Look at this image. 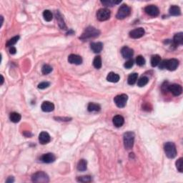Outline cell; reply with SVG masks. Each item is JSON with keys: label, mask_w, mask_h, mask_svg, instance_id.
Masks as SVG:
<instances>
[{"label": "cell", "mask_w": 183, "mask_h": 183, "mask_svg": "<svg viewBox=\"0 0 183 183\" xmlns=\"http://www.w3.org/2000/svg\"><path fill=\"white\" fill-rule=\"evenodd\" d=\"M100 31L97 29L96 28L93 27H88L87 28L85 29V31L82 33V36L79 37V39L82 40H87V39L90 38H94L100 35Z\"/></svg>", "instance_id": "6da1fadb"}, {"label": "cell", "mask_w": 183, "mask_h": 183, "mask_svg": "<svg viewBox=\"0 0 183 183\" xmlns=\"http://www.w3.org/2000/svg\"><path fill=\"white\" fill-rule=\"evenodd\" d=\"M160 69H167L169 71H174L179 66V61L177 59H170L168 60H164L160 63Z\"/></svg>", "instance_id": "7a4b0ae2"}, {"label": "cell", "mask_w": 183, "mask_h": 183, "mask_svg": "<svg viewBox=\"0 0 183 183\" xmlns=\"http://www.w3.org/2000/svg\"><path fill=\"white\" fill-rule=\"evenodd\" d=\"M123 139H124V146L125 149L130 150L134 146L135 133L132 132H127L124 134Z\"/></svg>", "instance_id": "3957f363"}, {"label": "cell", "mask_w": 183, "mask_h": 183, "mask_svg": "<svg viewBox=\"0 0 183 183\" xmlns=\"http://www.w3.org/2000/svg\"><path fill=\"white\" fill-rule=\"evenodd\" d=\"M164 150L165 152L166 156L168 158L173 159L177 155V149L176 146L173 142H166L164 145Z\"/></svg>", "instance_id": "277c9868"}, {"label": "cell", "mask_w": 183, "mask_h": 183, "mask_svg": "<svg viewBox=\"0 0 183 183\" xmlns=\"http://www.w3.org/2000/svg\"><path fill=\"white\" fill-rule=\"evenodd\" d=\"M31 181L33 182H49V176L42 171H40L36 173L33 174L31 176Z\"/></svg>", "instance_id": "5b68a950"}, {"label": "cell", "mask_w": 183, "mask_h": 183, "mask_svg": "<svg viewBox=\"0 0 183 183\" xmlns=\"http://www.w3.org/2000/svg\"><path fill=\"white\" fill-rule=\"evenodd\" d=\"M131 13V9L127 4H122L118 10L117 13L116 17L118 19H124L128 16H130Z\"/></svg>", "instance_id": "8992f818"}, {"label": "cell", "mask_w": 183, "mask_h": 183, "mask_svg": "<svg viewBox=\"0 0 183 183\" xmlns=\"http://www.w3.org/2000/svg\"><path fill=\"white\" fill-rule=\"evenodd\" d=\"M127 100H128V96L125 94H122L116 96L114 99V102L118 107L123 108L126 106Z\"/></svg>", "instance_id": "52a82bcc"}, {"label": "cell", "mask_w": 183, "mask_h": 183, "mask_svg": "<svg viewBox=\"0 0 183 183\" xmlns=\"http://www.w3.org/2000/svg\"><path fill=\"white\" fill-rule=\"evenodd\" d=\"M111 15V12L107 8L100 9L97 12V18L99 21H106L109 19Z\"/></svg>", "instance_id": "ba28073f"}, {"label": "cell", "mask_w": 183, "mask_h": 183, "mask_svg": "<svg viewBox=\"0 0 183 183\" xmlns=\"http://www.w3.org/2000/svg\"><path fill=\"white\" fill-rule=\"evenodd\" d=\"M168 91L170 92L174 96H179L182 94V86L178 84L170 85L168 87Z\"/></svg>", "instance_id": "9c48e42d"}, {"label": "cell", "mask_w": 183, "mask_h": 183, "mask_svg": "<svg viewBox=\"0 0 183 183\" xmlns=\"http://www.w3.org/2000/svg\"><path fill=\"white\" fill-rule=\"evenodd\" d=\"M145 12L146 14L151 16H157L160 14V10L158 7L155 5H148L145 8Z\"/></svg>", "instance_id": "30bf717a"}, {"label": "cell", "mask_w": 183, "mask_h": 183, "mask_svg": "<svg viewBox=\"0 0 183 183\" xmlns=\"http://www.w3.org/2000/svg\"><path fill=\"white\" fill-rule=\"evenodd\" d=\"M145 29L142 27L136 28L130 32V37L132 39H139L145 34Z\"/></svg>", "instance_id": "8fae6325"}, {"label": "cell", "mask_w": 183, "mask_h": 183, "mask_svg": "<svg viewBox=\"0 0 183 183\" xmlns=\"http://www.w3.org/2000/svg\"><path fill=\"white\" fill-rule=\"evenodd\" d=\"M40 160L44 163H52L55 161L56 157L52 153H46V154H44L42 156Z\"/></svg>", "instance_id": "7c38bea8"}, {"label": "cell", "mask_w": 183, "mask_h": 183, "mask_svg": "<svg viewBox=\"0 0 183 183\" xmlns=\"http://www.w3.org/2000/svg\"><path fill=\"white\" fill-rule=\"evenodd\" d=\"M121 54L125 59H130L134 55V51L128 46H123L121 49Z\"/></svg>", "instance_id": "4fadbf2b"}, {"label": "cell", "mask_w": 183, "mask_h": 183, "mask_svg": "<svg viewBox=\"0 0 183 183\" xmlns=\"http://www.w3.org/2000/svg\"><path fill=\"white\" fill-rule=\"evenodd\" d=\"M68 61L70 64L79 65V64H81L82 63V58L79 55L72 54L68 57Z\"/></svg>", "instance_id": "5bb4252c"}, {"label": "cell", "mask_w": 183, "mask_h": 183, "mask_svg": "<svg viewBox=\"0 0 183 183\" xmlns=\"http://www.w3.org/2000/svg\"><path fill=\"white\" fill-rule=\"evenodd\" d=\"M51 140V137L46 132H42L39 135V141L42 145H46Z\"/></svg>", "instance_id": "9a60e30c"}, {"label": "cell", "mask_w": 183, "mask_h": 183, "mask_svg": "<svg viewBox=\"0 0 183 183\" xmlns=\"http://www.w3.org/2000/svg\"><path fill=\"white\" fill-rule=\"evenodd\" d=\"M41 109L43 112H50L55 109V105H54L53 103L50 102L45 101L42 104Z\"/></svg>", "instance_id": "2e32d148"}, {"label": "cell", "mask_w": 183, "mask_h": 183, "mask_svg": "<svg viewBox=\"0 0 183 183\" xmlns=\"http://www.w3.org/2000/svg\"><path fill=\"white\" fill-rule=\"evenodd\" d=\"M112 122H113L114 125L116 127H120L124 124V117L121 115H116L113 117V119H112Z\"/></svg>", "instance_id": "e0dca14e"}, {"label": "cell", "mask_w": 183, "mask_h": 183, "mask_svg": "<svg viewBox=\"0 0 183 183\" xmlns=\"http://www.w3.org/2000/svg\"><path fill=\"white\" fill-rule=\"evenodd\" d=\"M90 47L94 53H100L103 49V44L102 42H92L91 43Z\"/></svg>", "instance_id": "ac0fdd59"}, {"label": "cell", "mask_w": 183, "mask_h": 183, "mask_svg": "<svg viewBox=\"0 0 183 183\" xmlns=\"http://www.w3.org/2000/svg\"><path fill=\"white\" fill-rule=\"evenodd\" d=\"M173 43L175 45H182L183 44V33L179 32L175 34L173 38Z\"/></svg>", "instance_id": "d6986e66"}, {"label": "cell", "mask_w": 183, "mask_h": 183, "mask_svg": "<svg viewBox=\"0 0 183 183\" xmlns=\"http://www.w3.org/2000/svg\"><path fill=\"white\" fill-rule=\"evenodd\" d=\"M119 75L116 74L115 72H109L107 76V80L109 82H112V83H116L118 82L119 80Z\"/></svg>", "instance_id": "ffe728a7"}, {"label": "cell", "mask_w": 183, "mask_h": 183, "mask_svg": "<svg viewBox=\"0 0 183 183\" xmlns=\"http://www.w3.org/2000/svg\"><path fill=\"white\" fill-rule=\"evenodd\" d=\"M55 15H56V19H57V21L58 25H59V27L62 29H66L65 23H64L62 16H61V14L59 13V12L57 11L56 13H55Z\"/></svg>", "instance_id": "44dd1931"}, {"label": "cell", "mask_w": 183, "mask_h": 183, "mask_svg": "<svg viewBox=\"0 0 183 183\" xmlns=\"http://www.w3.org/2000/svg\"><path fill=\"white\" fill-rule=\"evenodd\" d=\"M169 14L172 16H180L181 14V10L179 7L176 5L171 6L169 10Z\"/></svg>", "instance_id": "7402d4cb"}, {"label": "cell", "mask_w": 183, "mask_h": 183, "mask_svg": "<svg viewBox=\"0 0 183 183\" xmlns=\"http://www.w3.org/2000/svg\"><path fill=\"white\" fill-rule=\"evenodd\" d=\"M161 61V57L158 55H154L151 57V65L152 67H157Z\"/></svg>", "instance_id": "603a6c76"}, {"label": "cell", "mask_w": 183, "mask_h": 183, "mask_svg": "<svg viewBox=\"0 0 183 183\" xmlns=\"http://www.w3.org/2000/svg\"><path fill=\"white\" fill-rule=\"evenodd\" d=\"M138 78V74L137 73H132V74H130L127 79V82L130 85H134L136 83Z\"/></svg>", "instance_id": "cb8c5ba5"}, {"label": "cell", "mask_w": 183, "mask_h": 183, "mask_svg": "<svg viewBox=\"0 0 183 183\" xmlns=\"http://www.w3.org/2000/svg\"><path fill=\"white\" fill-rule=\"evenodd\" d=\"M87 163L85 160L84 159H82L79 161L77 164V169L79 171H85L87 169Z\"/></svg>", "instance_id": "d4e9b609"}, {"label": "cell", "mask_w": 183, "mask_h": 183, "mask_svg": "<svg viewBox=\"0 0 183 183\" xmlns=\"http://www.w3.org/2000/svg\"><path fill=\"white\" fill-rule=\"evenodd\" d=\"M101 107L99 104H95V103H93L91 102L88 104V107H87V109L89 112H99L100 110Z\"/></svg>", "instance_id": "484cf974"}, {"label": "cell", "mask_w": 183, "mask_h": 183, "mask_svg": "<svg viewBox=\"0 0 183 183\" xmlns=\"http://www.w3.org/2000/svg\"><path fill=\"white\" fill-rule=\"evenodd\" d=\"M10 120L14 123H17L21 120V115L17 112H12L10 116Z\"/></svg>", "instance_id": "4316f807"}, {"label": "cell", "mask_w": 183, "mask_h": 183, "mask_svg": "<svg viewBox=\"0 0 183 183\" xmlns=\"http://www.w3.org/2000/svg\"><path fill=\"white\" fill-rule=\"evenodd\" d=\"M93 66L95 67L96 69L99 70L102 67V59L100 56H97L94 57V60H93Z\"/></svg>", "instance_id": "83f0119b"}, {"label": "cell", "mask_w": 183, "mask_h": 183, "mask_svg": "<svg viewBox=\"0 0 183 183\" xmlns=\"http://www.w3.org/2000/svg\"><path fill=\"white\" fill-rule=\"evenodd\" d=\"M43 17L46 22H50L53 19V14L49 10H44L43 12Z\"/></svg>", "instance_id": "f1b7e54d"}, {"label": "cell", "mask_w": 183, "mask_h": 183, "mask_svg": "<svg viewBox=\"0 0 183 183\" xmlns=\"http://www.w3.org/2000/svg\"><path fill=\"white\" fill-rule=\"evenodd\" d=\"M121 1H112V0H106V1H102L101 3L105 7H113L114 4H119Z\"/></svg>", "instance_id": "f546056e"}, {"label": "cell", "mask_w": 183, "mask_h": 183, "mask_svg": "<svg viewBox=\"0 0 183 183\" xmlns=\"http://www.w3.org/2000/svg\"><path fill=\"white\" fill-rule=\"evenodd\" d=\"M148 82H149V79H148L147 76H142V77L138 80L137 85L139 87H142L145 86V85L148 83Z\"/></svg>", "instance_id": "4dcf8cb0"}, {"label": "cell", "mask_w": 183, "mask_h": 183, "mask_svg": "<svg viewBox=\"0 0 183 183\" xmlns=\"http://www.w3.org/2000/svg\"><path fill=\"white\" fill-rule=\"evenodd\" d=\"M76 180L80 182H89L92 181V177L89 175H85V176L78 177L76 178Z\"/></svg>", "instance_id": "1f68e13d"}, {"label": "cell", "mask_w": 183, "mask_h": 183, "mask_svg": "<svg viewBox=\"0 0 183 183\" xmlns=\"http://www.w3.org/2000/svg\"><path fill=\"white\" fill-rule=\"evenodd\" d=\"M19 40V36H15V37H12V38L10 39V40L7 42L6 46H8V47L9 46L12 47V46H13V45H14V44L17 42Z\"/></svg>", "instance_id": "d6a6232c"}, {"label": "cell", "mask_w": 183, "mask_h": 183, "mask_svg": "<svg viewBox=\"0 0 183 183\" xmlns=\"http://www.w3.org/2000/svg\"><path fill=\"white\" fill-rule=\"evenodd\" d=\"M52 71V67L49 64H44L42 68V72L43 74H48Z\"/></svg>", "instance_id": "836d02e7"}, {"label": "cell", "mask_w": 183, "mask_h": 183, "mask_svg": "<svg viewBox=\"0 0 183 183\" xmlns=\"http://www.w3.org/2000/svg\"><path fill=\"white\" fill-rule=\"evenodd\" d=\"M176 167L180 172H183V159L182 157L178 159L176 161Z\"/></svg>", "instance_id": "e575fe53"}, {"label": "cell", "mask_w": 183, "mask_h": 183, "mask_svg": "<svg viewBox=\"0 0 183 183\" xmlns=\"http://www.w3.org/2000/svg\"><path fill=\"white\" fill-rule=\"evenodd\" d=\"M145 62H146L145 59L143 57L141 56V55H139V56H138L136 58V63H137V65L139 66V67H142V66L145 65Z\"/></svg>", "instance_id": "d590c367"}, {"label": "cell", "mask_w": 183, "mask_h": 183, "mask_svg": "<svg viewBox=\"0 0 183 183\" xmlns=\"http://www.w3.org/2000/svg\"><path fill=\"white\" fill-rule=\"evenodd\" d=\"M49 85H50V83H49V82H41L40 84H39L38 88L40 89H46V88L49 87Z\"/></svg>", "instance_id": "8d00e7d4"}, {"label": "cell", "mask_w": 183, "mask_h": 183, "mask_svg": "<svg viewBox=\"0 0 183 183\" xmlns=\"http://www.w3.org/2000/svg\"><path fill=\"white\" fill-rule=\"evenodd\" d=\"M133 65H134V61H133L132 59H129L128 61H127L124 63V67H125L126 69H127V70H129V69L132 68V67H133Z\"/></svg>", "instance_id": "74e56055"}, {"label": "cell", "mask_w": 183, "mask_h": 183, "mask_svg": "<svg viewBox=\"0 0 183 183\" xmlns=\"http://www.w3.org/2000/svg\"><path fill=\"white\" fill-rule=\"evenodd\" d=\"M10 52L11 55H14V54H16V48L14 47V46H12V47H10Z\"/></svg>", "instance_id": "f35d334b"}, {"label": "cell", "mask_w": 183, "mask_h": 183, "mask_svg": "<svg viewBox=\"0 0 183 183\" xmlns=\"http://www.w3.org/2000/svg\"><path fill=\"white\" fill-rule=\"evenodd\" d=\"M14 178H13V177H9L8 178H7V180H6V182L7 183H12V182H14Z\"/></svg>", "instance_id": "ab89813d"}, {"label": "cell", "mask_w": 183, "mask_h": 183, "mask_svg": "<svg viewBox=\"0 0 183 183\" xmlns=\"http://www.w3.org/2000/svg\"><path fill=\"white\" fill-rule=\"evenodd\" d=\"M55 119H58V120H59V119H65L66 121H70V119H70V118H67V117H66V118H61V117H57V118H55ZM62 121H64V120H62Z\"/></svg>", "instance_id": "60d3db41"}, {"label": "cell", "mask_w": 183, "mask_h": 183, "mask_svg": "<svg viewBox=\"0 0 183 183\" xmlns=\"http://www.w3.org/2000/svg\"><path fill=\"white\" fill-rule=\"evenodd\" d=\"M0 76H1V83H0V85H2L3 83H4V76H3L2 75H0Z\"/></svg>", "instance_id": "b9f144b4"}, {"label": "cell", "mask_w": 183, "mask_h": 183, "mask_svg": "<svg viewBox=\"0 0 183 183\" xmlns=\"http://www.w3.org/2000/svg\"><path fill=\"white\" fill-rule=\"evenodd\" d=\"M1 27L3 25V22H4V19H3V16H1Z\"/></svg>", "instance_id": "7bdbcfd3"}]
</instances>
